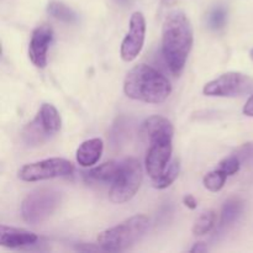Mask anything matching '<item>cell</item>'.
Instances as JSON below:
<instances>
[{"label":"cell","mask_w":253,"mask_h":253,"mask_svg":"<svg viewBox=\"0 0 253 253\" xmlns=\"http://www.w3.org/2000/svg\"><path fill=\"white\" fill-rule=\"evenodd\" d=\"M148 225L150 220L146 215H135L116 226L101 231L96 237V242L104 251H125L145 236Z\"/></svg>","instance_id":"4"},{"label":"cell","mask_w":253,"mask_h":253,"mask_svg":"<svg viewBox=\"0 0 253 253\" xmlns=\"http://www.w3.org/2000/svg\"><path fill=\"white\" fill-rule=\"evenodd\" d=\"M244 114L247 116H251L253 118V95L249 98V100L246 101L244 106Z\"/></svg>","instance_id":"23"},{"label":"cell","mask_w":253,"mask_h":253,"mask_svg":"<svg viewBox=\"0 0 253 253\" xmlns=\"http://www.w3.org/2000/svg\"><path fill=\"white\" fill-rule=\"evenodd\" d=\"M244 202L240 198L232 197L225 202L221 210V219H220V229L230 226L234 224L240 215L244 211Z\"/></svg>","instance_id":"15"},{"label":"cell","mask_w":253,"mask_h":253,"mask_svg":"<svg viewBox=\"0 0 253 253\" xmlns=\"http://www.w3.org/2000/svg\"><path fill=\"white\" fill-rule=\"evenodd\" d=\"M227 177H229V175H227L224 170H221L219 168V169L211 170V172H209L208 174H205L204 179H203V184H204V187L207 188L208 190H210V192H220V190L224 188Z\"/></svg>","instance_id":"19"},{"label":"cell","mask_w":253,"mask_h":253,"mask_svg":"<svg viewBox=\"0 0 253 253\" xmlns=\"http://www.w3.org/2000/svg\"><path fill=\"white\" fill-rule=\"evenodd\" d=\"M103 150L104 142L101 138L95 137L84 141L77 150V162L82 167H91L100 160Z\"/></svg>","instance_id":"12"},{"label":"cell","mask_w":253,"mask_h":253,"mask_svg":"<svg viewBox=\"0 0 253 253\" xmlns=\"http://www.w3.org/2000/svg\"><path fill=\"white\" fill-rule=\"evenodd\" d=\"M62 194L52 188H39L26 195L21 203V216L25 222L37 225L46 221L59 208Z\"/></svg>","instance_id":"5"},{"label":"cell","mask_w":253,"mask_h":253,"mask_svg":"<svg viewBox=\"0 0 253 253\" xmlns=\"http://www.w3.org/2000/svg\"><path fill=\"white\" fill-rule=\"evenodd\" d=\"M47 11L54 19L61 20V21L67 22V24H76L78 21V15H77V12L61 1L49 2L48 6H47Z\"/></svg>","instance_id":"17"},{"label":"cell","mask_w":253,"mask_h":253,"mask_svg":"<svg viewBox=\"0 0 253 253\" xmlns=\"http://www.w3.org/2000/svg\"><path fill=\"white\" fill-rule=\"evenodd\" d=\"M39 237L36 234L16 227L0 226V245L7 249H19V247L30 246L36 244Z\"/></svg>","instance_id":"11"},{"label":"cell","mask_w":253,"mask_h":253,"mask_svg":"<svg viewBox=\"0 0 253 253\" xmlns=\"http://www.w3.org/2000/svg\"><path fill=\"white\" fill-rule=\"evenodd\" d=\"M227 20V10L224 6H215L208 15V25L211 30L222 29L226 24Z\"/></svg>","instance_id":"20"},{"label":"cell","mask_w":253,"mask_h":253,"mask_svg":"<svg viewBox=\"0 0 253 253\" xmlns=\"http://www.w3.org/2000/svg\"><path fill=\"white\" fill-rule=\"evenodd\" d=\"M36 116L41 121L42 125L44 126V128L51 133V136L56 135L61 130V115H59L58 110L52 104H42Z\"/></svg>","instance_id":"14"},{"label":"cell","mask_w":253,"mask_h":253,"mask_svg":"<svg viewBox=\"0 0 253 253\" xmlns=\"http://www.w3.org/2000/svg\"><path fill=\"white\" fill-rule=\"evenodd\" d=\"M124 93L133 100L148 104H161L172 93L170 82L161 72L148 64L133 67L125 77Z\"/></svg>","instance_id":"3"},{"label":"cell","mask_w":253,"mask_h":253,"mask_svg":"<svg viewBox=\"0 0 253 253\" xmlns=\"http://www.w3.org/2000/svg\"><path fill=\"white\" fill-rule=\"evenodd\" d=\"M146 36V20L142 12L135 11L130 17L128 32L123 40L120 56L123 61L132 62L142 51Z\"/></svg>","instance_id":"9"},{"label":"cell","mask_w":253,"mask_h":253,"mask_svg":"<svg viewBox=\"0 0 253 253\" xmlns=\"http://www.w3.org/2000/svg\"><path fill=\"white\" fill-rule=\"evenodd\" d=\"M192 253H199V252H207L208 251V246L204 244V242H197L194 244V246L189 250Z\"/></svg>","instance_id":"24"},{"label":"cell","mask_w":253,"mask_h":253,"mask_svg":"<svg viewBox=\"0 0 253 253\" xmlns=\"http://www.w3.org/2000/svg\"><path fill=\"white\" fill-rule=\"evenodd\" d=\"M217 220L216 211L214 210H208L204 211L197 220H195L194 225H193V234L195 236H204L209 231H211L212 227L215 226Z\"/></svg>","instance_id":"18"},{"label":"cell","mask_w":253,"mask_h":253,"mask_svg":"<svg viewBox=\"0 0 253 253\" xmlns=\"http://www.w3.org/2000/svg\"><path fill=\"white\" fill-rule=\"evenodd\" d=\"M193 42V27L187 15L179 10L169 12L162 26V54L174 76H179L184 69Z\"/></svg>","instance_id":"1"},{"label":"cell","mask_w":253,"mask_h":253,"mask_svg":"<svg viewBox=\"0 0 253 253\" xmlns=\"http://www.w3.org/2000/svg\"><path fill=\"white\" fill-rule=\"evenodd\" d=\"M53 40V30L49 25H40L32 31L29 43V58L37 68L47 66V52Z\"/></svg>","instance_id":"10"},{"label":"cell","mask_w":253,"mask_h":253,"mask_svg":"<svg viewBox=\"0 0 253 253\" xmlns=\"http://www.w3.org/2000/svg\"><path fill=\"white\" fill-rule=\"evenodd\" d=\"M183 204H184L188 209H192V210L197 209V207H198V203H197V200H195V198L193 197V195H189V194L185 195V197L183 198Z\"/></svg>","instance_id":"22"},{"label":"cell","mask_w":253,"mask_h":253,"mask_svg":"<svg viewBox=\"0 0 253 253\" xmlns=\"http://www.w3.org/2000/svg\"><path fill=\"white\" fill-rule=\"evenodd\" d=\"M250 56H251V58L253 59V49H251V52H250Z\"/></svg>","instance_id":"25"},{"label":"cell","mask_w":253,"mask_h":253,"mask_svg":"<svg viewBox=\"0 0 253 253\" xmlns=\"http://www.w3.org/2000/svg\"><path fill=\"white\" fill-rule=\"evenodd\" d=\"M142 182V168L136 158H126L119 166V173L109 192V199L124 204L135 197Z\"/></svg>","instance_id":"6"},{"label":"cell","mask_w":253,"mask_h":253,"mask_svg":"<svg viewBox=\"0 0 253 253\" xmlns=\"http://www.w3.org/2000/svg\"><path fill=\"white\" fill-rule=\"evenodd\" d=\"M203 93L208 96L234 98L253 93V78L240 72H227L204 85Z\"/></svg>","instance_id":"7"},{"label":"cell","mask_w":253,"mask_h":253,"mask_svg":"<svg viewBox=\"0 0 253 253\" xmlns=\"http://www.w3.org/2000/svg\"><path fill=\"white\" fill-rule=\"evenodd\" d=\"M119 166H120V163H116L115 161L103 163L98 167L91 168L88 173H85V179L89 182L113 184L119 173Z\"/></svg>","instance_id":"13"},{"label":"cell","mask_w":253,"mask_h":253,"mask_svg":"<svg viewBox=\"0 0 253 253\" xmlns=\"http://www.w3.org/2000/svg\"><path fill=\"white\" fill-rule=\"evenodd\" d=\"M179 172H180L179 161L175 158V160H173L172 162H169V165L167 166V168H166L165 172H163L162 174L153 178L152 179L153 187H155L156 189H166V188L170 187V185L174 183V180L178 178Z\"/></svg>","instance_id":"16"},{"label":"cell","mask_w":253,"mask_h":253,"mask_svg":"<svg viewBox=\"0 0 253 253\" xmlns=\"http://www.w3.org/2000/svg\"><path fill=\"white\" fill-rule=\"evenodd\" d=\"M240 167H241V161L237 156H229L219 163L220 169L224 170L227 175L236 174L240 170Z\"/></svg>","instance_id":"21"},{"label":"cell","mask_w":253,"mask_h":253,"mask_svg":"<svg viewBox=\"0 0 253 253\" xmlns=\"http://www.w3.org/2000/svg\"><path fill=\"white\" fill-rule=\"evenodd\" d=\"M73 172L74 167L71 161L54 157L25 165L20 168L17 175L24 182H39L52 178L68 177Z\"/></svg>","instance_id":"8"},{"label":"cell","mask_w":253,"mask_h":253,"mask_svg":"<svg viewBox=\"0 0 253 253\" xmlns=\"http://www.w3.org/2000/svg\"><path fill=\"white\" fill-rule=\"evenodd\" d=\"M173 133L174 128L172 123L163 116H150L141 126V136L150 141L145 165L147 174L152 179L162 174L169 165L173 150Z\"/></svg>","instance_id":"2"}]
</instances>
